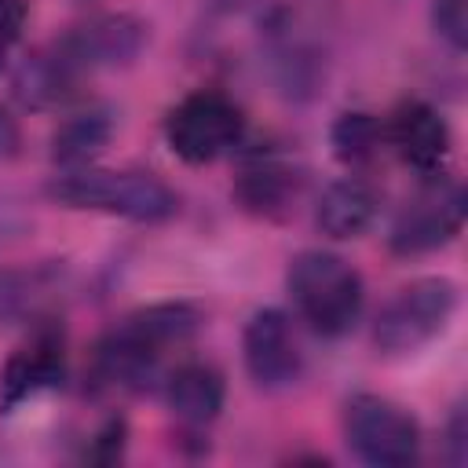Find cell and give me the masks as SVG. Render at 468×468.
<instances>
[{
    "instance_id": "obj_3",
    "label": "cell",
    "mask_w": 468,
    "mask_h": 468,
    "mask_svg": "<svg viewBox=\"0 0 468 468\" xmlns=\"http://www.w3.org/2000/svg\"><path fill=\"white\" fill-rule=\"evenodd\" d=\"M457 311V285L442 274L402 285L373 322V347L380 355H413L431 344Z\"/></svg>"
},
{
    "instance_id": "obj_12",
    "label": "cell",
    "mask_w": 468,
    "mask_h": 468,
    "mask_svg": "<svg viewBox=\"0 0 468 468\" xmlns=\"http://www.w3.org/2000/svg\"><path fill=\"white\" fill-rule=\"evenodd\" d=\"M223 399H227V384L219 369L208 362H183L165 377V402L190 428L212 424L223 410Z\"/></svg>"
},
{
    "instance_id": "obj_21",
    "label": "cell",
    "mask_w": 468,
    "mask_h": 468,
    "mask_svg": "<svg viewBox=\"0 0 468 468\" xmlns=\"http://www.w3.org/2000/svg\"><path fill=\"white\" fill-rule=\"evenodd\" d=\"M26 18H29V0H0V69L11 55V48L18 44Z\"/></svg>"
},
{
    "instance_id": "obj_11",
    "label": "cell",
    "mask_w": 468,
    "mask_h": 468,
    "mask_svg": "<svg viewBox=\"0 0 468 468\" xmlns=\"http://www.w3.org/2000/svg\"><path fill=\"white\" fill-rule=\"evenodd\" d=\"M84 73L62 55L58 44H48L33 55H26L15 69V99L29 110H62L80 99Z\"/></svg>"
},
{
    "instance_id": "obj_2",
    "label": "cell",
    "mask_w": 468,
    "mask_h": 468,
    "mask_svg": "<svg viewBox=\"0 0 468 468\" xmlns=\"http://www.w3.org/2000/svg\"><path fill=\"white\" fill-rule=\"evenodd\" d=\"M285 285L292 296L296 314L318 333V336H344L362 318L366 289L362 274L336 252L325 249H303L289 260Z\"/></svg>"
},
{
    "instance_id": "obj_19",
    "label": "cell",
    "mask_w": 468,
    "mask_h": 468,
    "mask_svg": "<svg viewBox=\"0 0 468 468\" xmlns=\"http://www.w3.org/2000/svg\"><path fill=\"white\" fill-rule=\"evenodd\" d=\"M431 18H435V29L450 40V48L461 51L464 40H468V11H464V0H435Z\"/></svg>"
},
{
    "instance_id": "obj_14",
    "label": "cell",
    "mask_w": 468,
    "mask_h": 468,
    "mask_svg": "<svg viewBox=\"0 0 468 468\" xmlns=\"http://www.w3.org/2000/svg\"><path fill=\"white\" fill-rule=\"evenodd\" d=\"M300 172L289 168L278 157H256L252 165L241 168L238 183H234V197L245 212L252 216H285L289 208H296L292 201L300 197Z\"/></svg>"
},
{
    "instance_id": "obj_5",
    "label": "cell",
    "mask_w": 468,
    "mask_h": 468,
    "mask_svg": "<svg viewBox=\"0 0 468 468\" xmlns=\"http://www.w3.org/2000/svg\"><path fill=\"white\" fill-rule=\"evenodd\" d=\"M344 435L355 457L373 468H406L420 453L413 413L384 395H355L344 410Z\"/></svg>"
},
{
    "instance_id": "obj_6",
    "label": "cell",
    "mask_w": 468,
    "mask_h": 468,
    "mask_svg": "<svg viewBox=\"0 0 468 468\" xmlns=\"http://www.w3.org/2000/svg\"><path fill=\"white\" fill-rule=\"evenodd\" d=\"M464 227V190L453 179H442L439 172L431 176L428 186H420L402 212L391 223L388 245L399 256H420L450 245Z\"/></svg>"
},
{
    "instance_id": "obj_7",
    "label": "cell",
    "mask_w": 468,
    "mask_h": 468,
    "mask_svg": "<svg viewBox=\"0 0 468 468\" xmlns=\"http://www.w3.org/2000/svg\"><path fill=\"white\" fill-rule=\"evenodd\" d=\"M55 44L84 77H91L99 69L132 66L146 48V22L128 11H102L66 29Z\"/></svg>"
},
{
    "instance_id": "obj_16",
    "label": "cell",
    "mask_w": 468,
    "mask_h": 468,
    "mask_svg": "<svg viewBox=\"0 0 468 468\" xmlns=\"http://www.w3.org/2000/svg\"><path fill=\"white\" fill-rule=\"evenodd\" d=\"M58 267H0V325L40 318L58 292Z\"/></svg>"
},
{
    "instance_id": "obj_22",
    "label": "cell",
    "mask_w": 468,
    "mask_h": 468,
    "mask_svg": "<svg viewBox=\"0 0 468 468\" xmlns=\"http://www.w3.org/2000/svg\"><path fill=\"white\" fill-rule=\"evenodd\" d=\"M121 450H124V420L121 417H110L99 431H95V439H91V446H88V461H99V464H110V461H117L121 457Z\"/></svg>"
},
{
    "instance_id": "obj_9",
    "label": "cell",
    "mask_w": 468,
    "mask_h": 468,
    "mask_svg": "<svg viewBox=\"0 0 468 468\" xmlns=\"http://www.w3.org/2000/svg\"><path fill=\"white\" fill-rule=\"evenodd\" d=\"M384 139L402 157V165H410L420 176L442 172L450 157V124L424 99H402L384 124Z\"/></svg>"
},
{
    "instance_id": "obj_15",
    "label": "cell",
    "mask_w": 468,
    "mask_h": 468,
    "mask_svg": "<svg viewBox=\"0 0 468 468\" xmlns=\"http://www.w3.org/2000/svg\"><path fill=\"white\" fill-rule=\"evenodd\" d=\"M110 139H113L110 110H102V106L73 110L51 132V161L62 168H84L110 146Z\"/></svg>"
},
{
    "instance_id": "obj_17",
    "label": "cell",
    "mask_w": 468,
    "mask_h": 468,
    "mask_svg": "<svg viewBox=\"0 0 468 468\" xmlns=\"http://www.w3.org/2000/svg\"><path fill=\"white\" fill-rule=\"evenodd\" d=\"M201 325V311L194 303H183V300H168V303H150L135 314H128L121 322V329L128 336H135L139 344H146L150 351L165 355L168 347H179L186 344Z\"/></svg>"
},
{
    "instance_id": "obj_1",
    "label": "cell",
    "mask_w": 468,
    "mask_h": 468,
    "mask_svg": "<svg viewBox=\"0 0 468 468\" xmlns=\"http://www.w3.org/2000/svg\"><path fill=\"white\" fill-rule=\"evenodd\" d=\"M44 194L66 208L106 212L132 223H165L179 212L176 190L154 172H113V168H62Z\"/></svg>"
},
{
    "instance_id": "obj_18",
    "label": "cell",
    "mask_w": 468,
    "mask_h": 468,
    "mask_svg": "<svg viewBox=\"0 0 468 468\" xmlns=\"http://www.w3.org/2000/svg\"><path fill=\"white\" fill-rule=\"evenodd\" d=\"M329 139H333V154L344 165H366V161L377 157V150L384 143V124L373 113L351 110V113H340L336 117Z\"/></svg>"
},
{
    "instance_id": "obj_4",
    "label": "cell",
    "mask_w": 468,
    "mask_h": 468,
    "mask_svg": "<svg viewBox=\"0 0 468 468\" xmlns=\"http://www.w3.org/2000/svg\"><path fill=\"white\" fill-rule=\"evenodd\" d=\"M245 135V117L223 91H190L165 117L168 150L186 165H212L227 157Z\"/></svg>"
},
{
    "instance_id": "obj_24",
    "label": "cell",
    "mask_w": 468,
    "mask_h": 468,
    "mask_svg": "<svg viewBox=\"0 0 468 468\" xmlns=\"http://www.w3.org/2000/svg\"><path fill=\"white\" fill-rule=\"evenodd\" d=\"M18 146H22V128H18V121L11 117V110L0 106V161L15 157Z\"/></svg>"
},
{
    "instance_id": "obj_20",
    "label": "cell",
    "mask_w": 468,
    "mask_h": 468,
    "mask_svg": "<svg viewBox=\"0 0 468 468\" xmlns=\"http://www.w3.org/2000/svg\"><path fill=\"white\" fill-rule=\"evenodd\" d=\"M29 227H33V216H29L26 201L11 190H0V245L18 241L22 234H29Z\"/></svg>"
},
{
    "instance_id": "obj_13",
    "label": "cell",
    "mask_w": 468,
    "mask_h": 468,
    "mask_svg": "<svg viewBox=\"0 0 468 468\" xmlns=\"http://www.w3.org/2000/svg\"><path fill=\"white\" fill-rule=\"evenodd\" d=\"M380 212V197L377 190L358 179V176H347V179H336L322 190L318 197V227L325 238H336V241H351V238H362L373 219Z\"/></svg>"
},
{
    "instance_id": "obj_8",
    "label": "cell",
    "mask_w": 468,
    "mask_h": 468,
    "mask_svg": "<svg viewBox=\"0 0 468 468\" xmlns=\"http://www.w3.org/2000/svg\"><path fill=\"white\" fill-rule=\"evenodd\" d=\"M241 355L260 391L292 388L303 373V351H300L292 318L278 307H263L249 318L245 336H241Z\"/></svg>"
},
{
    "instance_id": "obj_10",
    "label": "cell",
    "mask_w": 468,
    "mask_h": 468,
    "mask_svg": "<svg viewBox=\"0 0 468 468\" xmlns=\"http://www.w3.org/2000/svg\"><path fill=\"white\" fill-rule=\"evenodd\" d=\"M62 377H66L62 333L55 325H40L4 366V373H0V406L11 413L22 402L37 399L40 391L58 388Z\"/></svg>"
},
{
    "instance_id": "obj_23",
    "label": "cell",
    "mask_w": 468,
    "mask_h": 468,
    "mask_svg": "<svg viewBox=\"0 0 468 468\" xmlns=\"http://www.w3.org/2000/svg\"><path fill=\"white\" fill-rule=\"evenodd\" d=\"M446 450H450V464L461 468L468 461V424H464V406L453 410L450 424H446Z\"/></svg>"
}]
</instances>
